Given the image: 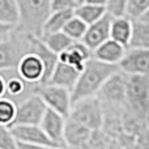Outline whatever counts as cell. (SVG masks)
<instances>
[{"label":"cell","mask_w":149,"mask_h":149,"mask_svg":"<svg viewBox=\"0 0 149 149\" xmlns=\"http://www.w3.org/2000/svg\"><path fill=\"white\" fill-rule=\"evenodd\" d=\"M140 20H143V21H147V22H149V9H148V12L145 13V15L143 16L141 18H140Z\"/></svg>","instance_id":"36"},{"label":"cell","mask_w":149,"mask_h":149,"mask_svg":"<svg viewBox=\"0 0 149 149\" xmlns=\"http://www.w3.org/2000/svg\"><path fill=\"white\" fill-rule=\"evenodd\" d=\"M18 22L16 30L25 37L41 38L45 22L51 15L50 0H16Z\"/></svg>","instance_id":"2"},{"label":"cell","mask_w":149,"mask_h":149,"mask_svg":"<svg viewBox=\"0 0 149 149\" xmlns=\"http://www.w3.org/2000/svg\"><path fill=\"white\" fill-rule=\"evenodd\" d=\"M73 13L82 22H85L86 25H92V24H94L100 18H102L107 13V10H106L105 7H97V5H92L85 3V4H81L74 8Z\"/></svg>","instance_id":"21"},{"label":"cell","mask_w":149,"mask_h":149,"mask_svg":"<svg viewBox=\"0 0 149 149\" xmlns=\"http://www.w3.org/2000/svg\"><path fill=\"white\" fill-rule=\"evenodd\" d=\"M132 37V20L127 16L113 17L110 29V39L123 45L128 49Z\"/></svg>","instance_id":"18"},{"label":"cell","mask_w":149,"mask_h":149,"mask_svg":"<svg viewBox=\"0 0 149 149\" xmlns=\"http://www.w3.org/2000/svg\"><path fill=\"white\" fill-rule=\"evenodd\" d=\"M0 22L16 28L18 22L16 0H0Z\"/></svg>","instance_id":"23"},{"label":"cell","mask_w":149,"mask_h":149,"mask_svg":"<svg viewBox=\"0 0 149 149\" xmlns=\"http://www.w3.org/2000/svg\"><path fill=\"white\" fill-rule=\"evenodd\" d=\"M73 17V10H58V12H51L47 21L45 22L42 36L45 34H52L63 31L65 24Z\"/></svg>","instance_id":"20"},{"label":"cell","mask_w":149,"mask_h":149,"mask_svg":"<svg viewBox=\"0 0 149 149\" xmlns=\"http://www.w3.org/2000/svg\"><path fill=\"white\" fill-rule=\"evenodd\" d=\"M130 47L149 50V22L143 20L132 21V37Z\"/></svg>","instance_id":"19"},{"label":"cell","mask_w":149,"mask_h":149,"mask_svg":"<svg viewBox=\"0 0 149 149\" xmlns=\"http://www.w3.org/2000/svg\"><path fill=\"white\" fill-rule=\"evenodd\" d=\"M144 124H145V128H147V131L149 132V111H148V114L145 115V118H144Z\"/></svg>","instance_id":"35"},{"label":"cell","mask_w":149,"mask_h":149,"mask_svg":"<svg viewBox=\"0 0 149 149\" xmlns=\"http://www.w3.org/2000/svg\"><path fill=\"white\" fill-rule=\"evenodd\" d=\"M105 107H122L126 105V74L118 71L114 73L97 95Z\"/></svg>","instance_id":"6"},{"label":"cell","mask_w":149,"mask_h":149,"mask_svg":"<svg viewBox=\"0 0 149 149\" xmlns=\"http://www.w3.org/2000/svg\"><path fill=\"white\" fill-rule=\"evenodd\" d=\"M55 149H71V148H68L67 145H62V147H56Z\"/></svg>","instance_id":"38"},{"label":"cell","mask_w":149,"mask_h":149,"mask_svg":"<svg viewBox=\"0 0 149 149\" xmlns=\"http://www.w3.org/2000/svg\"><path fill=\"white\" fill-rule=\"evenodd\" d=\"M93 58V51L89 50L82 42H73L64 52L59 55V62L72 65L81 72L88 60Z\"/></svg>","instance_id":"13"},{"label":"cell","mask_w":149,"mask_h":149,"mask_svg":"<svg viewBox=\"0 0 149 149\" xmlns=\"http://www.w3.org/2000/svg\"><path fill=\"white\" fill-rule=\"evenodd\" d=\"M68 118L92 131H100L105 123V106L98 97L79 100L72 103Z\"/></svg>","instance_id":"3"},{"label":"cell","mask_w":149,"mask_h":149,"mask_svg":"<svg viewBox=\"0 0 149 149\" xmlns=\"http://www.w3.org/2000/svg\"><path fill=\"white\" fill-rule=\"evenodd\" d=\"M93 131L88 127L67 118L64 128V144L71 149H79L84 147L92 137Z\"/></svg>","instance_id":"14"},{"label":"cell","mask_w":149,"mask_h":149,"mask_svg":"<svg viewBox=\"0 0 149 149\" xmlns=\"http://www.w3.org/2000/svg\"><path fill=\"white\" fill-rule=\"evenodd\" d=\"M86 4H92V5H97V7H105L107 4V0H86Z\"/></svg>","instance_id":"34"},{"label":"cell","mask_w":149,"mask_h":149,"mask_svg":"<svg viewBox=\"0 0 149 149\" xmlns=\"http://www.w3.org/2000/svg\"><path fill=\"white\" fill-rule=\"evenodd\" d=\"M148 103H149V97H148Z\"/></svg>","instance_id":"39"},{"label":"cell","mask_w":149,"mask_h":149,"mask_svg":"<svg viewBox=\"0 0 149 149\" xmlns=\"http://www.w3.org/2000/svg\"><path fill=\"white\" fill-rule=\"evenodd\" d=\"M74 3H76V7H79V5H81V4H85L86 0H74Z\"/></svg>","instance_id":"37"},{"label":"cell","mask_w":149,"mask_h":149,"mask_svg":"<svg viewBox=\"0 0 149 149\" xmlns=\"http://www.w3.org/2000/svg\"><path fill=\"white\" fill-rule=\"evenodd\" d=\"M65 122H67V118L62 116L56 111H52L50 109H47L43 119H42L41 124H39L41 128L45 131V134L47 135V137L51 140L55 147L65 145L64 144Z\"/></svg>","instance_id":"11"},{"label":"cell","mask_w":149,"mask_h":149,"mask_svg":"<svg viewBox=\"0 0 149 149\" xmlns=\"http://www.w3.org/2000/svg\"><path fill=\"white\" fill-rule=\"evenodd\" d=\"M111 20L113 16L106 13L102 18L95 21L92 25H88L86 33H85L84 38H82V43L88 47L89 50L94 51L98 46L103 43V42L110 39V29H111Z\"/></svg>","instance_id":"10"},{"label":"cell","mask_w":149,"mask_h":149,"mask_svg":"<svg viewBox=\"0 0 149 149\" xmlns=\"http://www.w3.org/2000/svg\"><path fill=\"white\" fill-rule=\"evenodd\" d=\"M13 136L20 143H28V144H39L47 145V147L56 148L52 141L47 137L41 126H33V124H16L10 127Z\"/></svg>","instance_id":"12"},{"label":"cell","mask_w":149,"mask_h":149,"mask_svg":"<svg viewBox=\"0 0 149 149\" xmlns=\"http://www.w3.org/2000/svg\"><path fill=\"white\" fill-rule=\"evenodd\" d=\"M127 0H107L106 10L113 17H122L126 16Z\"/></svg>","instance_id":"28"},{"label":"cell","mask_w":149,"mask_h":149,"mask_svg":"<svg viewBox=\"0 0 149 149\" xmlns=\"http://www.w3.org/2000/svg\"><path fill=\"white\" fill-rule=\"evenodd\" d=\"M47 110L46 103L37 93L28 97L21 105L17 106V114H16L15 124H33L39 126Z\"/></svg>","instance_id":"8"},{"label":"cell","mask_w":149,"mask_h":149,"mask_svg":"<svg viewBox=\"0 0 149 149\" xmlns=\"http://www.w3.org/2000/svg\"><path fill=\"white\" fill-rule=\"evenodd\" d=\"M149 9V0H127L126 16L132 21L140 20Z\"/></svg>","instance_id":"26"},{"label":"cell","mask_w":149,"mask_h":149,"mask_svg":"<svg viewBox=\"0 0 149 149\" xmlns=\"http://www.w3.org/2000/svg\"><path fill=\"white\" fill-rule=\"evenodd\" d=\"M86 29H88L86 24L82 22L73 13V17L65 24L64 29H63V33L67 37H70L73 42H81L85 33H86Z\"/></svg>","instance_id":"25"},{"label":"cell","mask_w":149,"mask_h":149,"mask_svg":"<svg viewBox=\"0 0 149 149\" xmlns=\"http://www.w3.org/2000/svg\"><path fill=\"white\" fill-rule=\"evenodd\" d=\"M36 93L46 103L47 109L52 111H56L64 118H68L72 109V95L68 89L55 85L45 84V85H37Z\"/></svg>","instance_id":"5"},{"label":"cell","mask_w":149,"mask_h":149,"mask_svg":"<svg viewBox=\"0 0 149 149\" xmlns=\"http://www.w3.org/2000/svg\"><path fill=\"white\" fill-rule=\"evenodd\" d=\"M18 77L26 84L43 85L45 82V64L42 59L33 51H26L18 60L16 67Z\"/></svg>","instance_id":"7"},{"label":"cell","mask_w":149,"mask_h":149,"mask_svg":"<svg viewBox=\"0 0 149 149\" xmlns=\"http://www.w3.org/2000/svg\"><path fill=\"white\" fill-rule=\"evenodd\" d=\"M21 49L20 43L13 41L10 37L0 42V71L15 70L17 67L20 58L26 52Z\"/></svg>","instance_id":"17"},{"label":"cell","mask_w":149,"mask_h":149,"mask_svg":"<svg viewBox=\"0 0 149 149\" xmlns=\"http://www.w3.org/2000/svg\"><path fill=\"white\" fill-rule=\"evenodd\" d=\"M119 71L124 74L149 76V50L128 47L119 63Z\"/></svg>","instance_id":"9"},{"label":"cell","mask_w":149,"mask_h":149,"mask_svg":"<svg viewBox=\"0 0 149 149\" xmlns=\"http://www.w3.org/2000/svg\"><path fill=\"white\" fill-rule=\"evenodd\" d=\"M50 4H51V12L74 10V8H76L74 0H50Z\"/></svg>","instance_id":"30"},{"label":"cell","mask_w":149,"mask_h":149,"mask_svg":"<svg viewBox=\"0 0 149 149\" xmlns=\"http://www.w3.org/2000/svg\"><path fill=\"white\" fill-rule=\"evenodd\" d=\"M42 42L46 45V47L49 50H51L54 54H56L59 56L62 52H64L73 43V41L67 37L63 31L59 33H52V34H45L41 37Z\"/></svg>","instance_id":"22"},{"label":"cell","mask_w":149,"mask_h":149,"mask_svg":"<svg viewBox=\"0 0 149 149\" xmlns=\"http://www.w3.org/2000/svg\"><path fill=\"white\" fill-rule=\"evenodd\" d=\"M17 105L9 98H0V126L12 127L15 124Z\"/></svg>","instance_id":"24"},{"label":"cell","mask_w":149,"mask_h":149,"mask_svg":"<svg viewBox=\"0 0 149 149\" xmlns=\"http://www.w3.org/2000/svg\"><path fill=\"white\" fill-rule=\"evenodd\" d=\"M119 71V67L102 63L100 60L92 59L88 60L84 70L81 71L76 85L71 92L72 102L90 97H97L100 90L105 82Z\"/></svg>","instance_id":"1"},{"label":"cell","mask_w":149,"mask_h":149,"mask_svg":"<svg viewBox=\"0 0 149 149\" xmlns=\"http://www.w3.org/2000/svg\"><path fill=\"white\" fill-rule=\"evenodd\" d=\"M80 73L81 72L79 70H76L74 67H72V65H68L63 62H58L56 67L52 71L47 84L64 88V89H68L70 92H72L77 80H79Z\"/></svg>","instance_id":"16"},{"label":"cell","mask_w":149,"mask_h":149,"mask_svg":"<svg viewBox=\"0 0 149 149\" xmlns=\"http://www.w3.org/2000/svg\"><path fill=\"white\" fill-rule=\"evenodd\" d=\"M0 149H17V140L9 127L0 126Z\"/></svg>","instance_id":"27"},{"label":"cell","mask_w":149,"mask_h":149,"mask_svg":"<svg viewBox=\"0 0 149 149\" xmlns=\"http://www.w3.org/2000/svg\"><path fill=\"white\" fill-rule=\"evenodd\" d=\"M15 30V26H10V25H5V24L0 22V42L5 41L10 37V34L13 33Z\"/></svg>","instance_id":"31"},{"label":"cell","mask_w":149,"mask_h":149,"mask_svg":"<svg viewBox=\"0 0 149 149\" xmlns=\"http://www.w3.org/2000/svg\"><path fill=\"white\" fill-rule=\"evenodd\" d=\"M5 93H7V80L0 74V98L4 97Z\"/></svg>","instance_id":"33"},{"label":"cell","mask_w":149,"mask_h":149,"mask_svg":"<svg viewBox=\"0 0 149 149\" xmlns=\"http://www.w3.org/2000/svg\"><path fill=\"white\" fill-rule=\"evenodd\" d=\"M149 76L126 74V106L140 118L149 111Z\"/></svg>","instance_id":"4"},{"label":"cell","mask_w":149,"mask_h":149,"mask_svg":"<svg viewBox=\"0 0 149 149\" xmlns=\"http://www.w3.org/2000/svg\"><path fill=\"white\" fill-rule=\"evenodd\" d=\"M25 90V82L20 77H12L7 81V93L10 95H21Z\"/></svg>","instance_id":"29"},{"label":"cell","mask_w":149,"mask_h":149,"mask_svg":"<svg viewBox=\"0 0 149 149\" xmlns=\"http://www.w3.org/2000/svg\"><path fill=\"white\" fill-rule=\"evenodd\" d=\"M126 51L127 47L113 41V39H109L93 51V58L102 63H106V64L119 67V63L126 55Z\"/></svg>","instance_id":"15"},{"label":"cell","mask_w":149,"mask_h":149,"mask_svg":"<svg viewBox=\"0 0 149 149\" xmlns=\"http://www.w3.org/2000/svg\"><path fill=\"white\" fill-rule=\"evenodd\" d=\"M17 149H55L47 145H39V144H28V143H20L17 141Z\"/></svg>","instance_id":"32"}]
</instances>
